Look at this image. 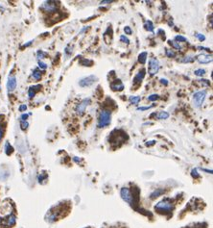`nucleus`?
I'll use <instances>...</instances> for the list:
<instances>
[{
    "mask_svg": "<svg viewBox=\"0 0 213 228\" xmlns=\"http://www.w3.org/2000/svg\"><path fill=\"white\" fill-rule=\"evenodd\" d=\"M111 121V113L109 110H102L98 120V127L103 128L108 126Z\"/></svg>",
    "mask_w": 213,
    "mask_h": 228,
    "instance_id": "obj_1",
    "label": "nucleus"
},
{
    "mask_svg": "<svg viewBox=\"0 0 213 228\" xmlns=\"http://www.w3.org/2000/svg\"><path fill=\"white\" fill-rule=\"evenodd\" d=\"M155 209L157 210V212H171L174 209V205H173L172 201L168 198L163 199L155 206Z\"/></svg>",
    "mask_w": 213,
    "mask_h": 228,
    "instance_id": "obj_2",
    "label": "nucleus"
},
{
    "mask_svg": "<svg viewBox=\"0 0 213 228\" xmlns=\"http://www.w3.org/2000/svg\"><path fill=\"white\" fill-rule=\"evenodd\" d=\"M205 96H206V90H199V92L193 94V103H194V106L197 108L201 107L205 99Z\"/></svg>",
    "mask_w": 213,
    "mask_h": 228,
    "instance_id": "obj_3",
    "label": "nucleus"
},
{
    "mask_svg": "<svg viewBox=\"0 0 213 228\" xmlns=\"http://www.w3.org/2000/svg\"><path fill=\"white\" fill-rule=\"evenodd\" d=\"M120 195L124 201H126V202L129 203L130 205H134V203H135L134 197H132L131 191L128 188H126V187L122 188L121 191H120Z\"/></svg>",
    "mask_w": 213,
    "mask_h": 228,
    "instance_id": "obj_4",
    "label": "nucleus"
},
{
    "mask_svg": "<svg viewBox=\"0 0 213 228\" xmlns=\"http://www.w3.org/2000/svg\"><path fill=\"white\" fill-rule=\"evenodd\" d=\"M159 69V63L157 61V59L156 58H152V59L149 61V70L148 72L151 76L155 75L158 72Z\"/></svg>",
    "mask_w": 213,
    "mask_h": 228,
    "instance_id": "obj_5",
    "label": "nucleus"
},
{
    "mask_svg": "<svg viewBox=\"0 0 213 228\" xmlns=\"http://www.w3.org/2000/svg\"><path fill=\"white\" fill-rule=\"evenodd\" d=\"M90 99L89 98H85L81 103H79L78 105L76 106V108H75V111H76V113L79 115V116H82L84 113H85V109H86V107H88L89 104H90Z\"/></svg>",
    "mask_w": 213,
    "mask_h": 228,
    "instance_id": "obj_6",
    "label": "nucleus"
},
{
    "mask_svg": "<svg viewBox=\"0 0 213 228\" xmlns=\"http://www.w3.org/2000/svg\"><path fill=\"white\" fill-rule=\"evenodd\" d=\"M96 81H97V77L94 75H90V76H88L85 78H83V79L79 82V85L81 87H89Z\"/></svg>",
    "mask_w": 213,
    "mask_h": 228,
    "instance_id": "obj_7",
    "label": "nucleus"
},
{
    "mask_svg": "<svg viewBox=\"0 0 213 228\" xmlns=\"http://www.w3.org/2000/svg\"><path fill=\"white\" fill-rule=\"evenodd\" d=\"M56 2L54 1H46L42 4V8L45 11V12H48V13H53L56 11Z\"/></svg>",
    "mask_w": 213,
    "mask_h": 228,
    "instance_id": "obj_8",
    "label": "nucleus"
},
{
    "mask_svg": "<svg viewBox=\"0 0 213 228\" xmlns=\"http://www.w3.org/2000/svg\"><path fill=\"white\" fill-rule=\"evenodd\" d=\"M16 88V79L15 76H10L8 82H7V89L8 92L11 93L13 90H15V89Z\"/></svg>",
    "mask_w": 213,
    "mask_h": 228,
    "instance_id": "obj_9",
    "label": "nucleus"
},
{
    "mask_svg": "<svg viewBox=\"0 0 213 228\" xmlns=\"http://www.w3.org/2000/svg\"><path fill=\"white\" fill-rule=\"evenodd\" d=\"M197 60L199 63L201 64H209L212 62V56L205 55V54H201L197 56Z\"/></svg>",
    "mask_w": 213,
    "mask_h": 228,
    "instance_id": "obj_10",
    "label": "nucleus"
},
{
    "mask_svg": "<svg viewBox=\"0 0 213 228\" xmlns=\"http://www.w3.org/2000/svg\"><path fill=\"white\" fill-rule=\"evenodd\" d=\"M145 76V69H142L141 71H139V72L135 76L134 78V84L136 85V84H140L143 80V78Z\"/></svg>",
    "mask_w": 213,
    "mask_h": 228,
    "instance_id": "obj_11",
    "label": "nucleus"
},
{
    "mask_svg": "<svg viewBox=\"0 0 213 228\" xmlns=\"http://www.w3.org/2000/svg\"><path fill=\"white\" fill-rule=\"evenodd\" d=\"M16 219L15 215H11V216H9L7 218V220H6V222L4 223V225L7 226V227H12V226H14L16 224Z\"/></svg>",
    "mask_w": 213,
    "mask_h": 228,
    "instance_id": "obj_12",
    "label": "nucleus"
},
{
    "mask_svg": "<svg viewBox=\"0 0 213 228\" xmlns=\"http://www.w3.org/2000/svg\"><path fill=\"white\" fill-rule=\"evenodd\" d=\"M41 85H38V86H33V87H30L29 88V90H28V95H29V98H33V97L35 96L37 90H38L39 89H41Z\"/></svg>",
    "mask_w": 213,
    "mask_h": 228,
    "instance_id": "obj_13",
    "label": "nucleus"
},
{
    "mask_svg": "<svg viewBox=\"0 0 213 228\" xmlns=\"http://www.w3.org/2000/svg\"><path fill=\"white\" fill-rule=\"evenodd\" d=\"M110 87L114 90H117V92H121V90H124V85L121 82H119V81H118V83L117 82L116 83H112L110 85Z\"/></svg>",
    "mask_w": 213,
    "mask_h": 228,
    "instance_id": "obj_14",
    "label": "nucleus"
},
{
    "mask_svg": "<svg viewBox=\"0 0 213 228\" xmlns=\"http://www.w3.org/2000/svg\"><path fill=\"white\" fill-rule=\"evenodd\" d=\"M157 118L158 120H167L169 118V114L167 112H165V111H161V112L157 115Z\"/></svg>",
    "mask_w": 213,
    "mask_h": 228,
    "instance_id": "obj_15",
    "label": "nucleus"
},
{
    "mask_svg": "<svg viewBox=\"0 0 213 228\" xmlns=\"http://www.w3.org/2000/svg\"><path fill=\"white\" fill-rule=\"evenodd\" d=\"M146 60H147V52H142V53L139 54V56H138L139 63L144 64L146 63Z\"/></svg>",
    "mask_w": 213,
    "mask_h": 228,
    "instance_id": "obj_16",
    "label": "nucleus"
},
{
    "mask_svg": "<svg viewBox=\"0 0 213 228\" xmlns=\"http://www.w3.org/2000/svg\"><path fill=\"white\" fill-rule=\"evenodd\" d=\"M163 193H164V191L162 190V189H157V190H156L154 193H151V197H151L152 199L157 198V197H158L161 194H162Z\"/></svg>",
    "mask_w": 213,
    "mask_h": 228,
    "instance_id": "obj_17",
    "label": "nucleus"
},
{
    "mask_svg": "<svg viewBox=\"0 0 213 228\" xmlns=\"http://www.w3.org/2000/svg\"><path fill=\"white\" fill-rule=\"evenodd\" d=\"M32 77L34 78L35 80L38 81V80H39V79L42 78V72H41V71H39L38 69H35V70H34V72L32 73Z\"/></svg>",
    "mask_w": 213,
    "mask_h": 228,
    "instance_id": "obj_18",
    "label": "nucleus"
},
{
    "mask_svg": "<svg viewBox=\"0 0 213 228\" xmlns=\"http://www.w3.org/2000/svg\"><path fill=\"white\" fill-rule=\"evenodd\" d=\"M144 26H145V29L147 30V31H149V32H153V31H154V25H153V22L151 20L146 21V23H145Z\"/></svg>",
    "mask_w": 213,
    "mask_h": 228,
    "instance_id": "obj_19",
    "label": "nucleus"
},
{
    "mask_svg": "<svg viewBox=\"0 0 213 228\" xmlns=\"http://www.w3.org/2000/svg\"><path fill=\"white\" fill-rule=\"evenodd\" d=\"M182 63H192L194 62V57L192 56H186V57H183L182 59L181 60Z\"/></svg>",
    "mask_w": 213,
    "mask_h": 228,
    "instance_id": "obj_20",
    "label": "nucleus"
},
{
    "mask_svg": "<svg viewBox=\"0 0 213 228\" xmlns=\"http://www.w3.org/2000/svg\"><path fill=\"white\" fill-rule=\"evenodd\" d=\"M141 97L140 96H131L130 97V101L132 104H137L139 101H140Z\"/></svg>",
    "mask_w": 213,
    "mask_h": 228,
    "instance_id": "obj_21",
    "label": "nucleus"
},
{
    "mask_svg": "<svg viewBox=\"0 0 213 228\" xmlns=\"http://www.w3.org/2000/svg\"><path fill=\"white\" fill-rule=\"evenodd\" d=\"M5 152H6V154H8V155H10L13 152V147L11 146V145L9 144V142H6V145H5Z\"/></svg>",
    "mask_w": 213,
    "mask_h": 228,
    "instance_id": "obj_22",
    "label": "nucleus"
},
{
    "mask_svg": "<svg viewBox=\"0 0 213 228\" xmlns=\"http://www.w3.org/2000/svg\"><path fill=\"white\" fill-rule=\"evenodd\" d=\"M175 42H187V39H186L185 37H183V36H181V35H179V36H176L175 37Z\"/></svg>",
    "mask_w": 213,
    "mask_h": 228,
    "instance_id": "obj_23",
    "label": "nucleus"
},
{
    "mask_svg": "<svg viewBox=\"0 0 213 228\" xmlns=\"http://www.w3.org/2000/svg\"><path fill=\"white\" fill-rule=\"evenodd\" d=\"M169 42V44L170 45H172V46L173 47H174V48H176V49H178V50H181V45H179L177 42H175V41H169L168 42Z\"/></svg>",
    "mask_w": 213,
    "mask_h": 228,
    "instance_id": "obj_24",
    "label": "nucleus"
},
{
    "mask_svg": "<svg viewBox=\"0 0 213 228\" xmlns=\"http://www.w3.org/2000/svg\"><path fill=\"white\" fill-rule=\"evenodd\" d=\"M194 73H195V75H197V76H204V75L205 74V70H204V69H202V68H199V69H196V70L194 71Z\"/></svg>",
    "mask_w": 213,
    "mask_h": 228,
    "instance_id": "obj_25",
    "label": "nucleus"
},
{
    "mask_svg": "<svg viewBox=\"0 0 213 228\" xmlns=\"http://www.w3.org/2000/svg\"><path fill=\"white\" fill-rule=\"evenodd\" d=\"M165 53H166V56L167 57H169V58H173V57H175V52L174 51H172L171 49H166L165 50Z\"/></svg>",
    "mask_w": 213,
    "mask_h": 228,
    "instance_id": "obj_26",
    "label": "nucleus"
},
{
    "mask_svg": "<svg viewBox=\"0 0 213 228\" xmlns=\"http://www.w3.org/2000/svg\"><path fill=\"white\" fill-rule=\"evenodd\" d=\"M80 64H83V66H91L92 62L86 59H82V61H80Z\"/></svg>",
    "mask_w": 213,
    "mask_h": 228,
    "instance_id": "obj_27",
    "label": "nucleus"
},
{
    "mask_svg": "<svg viewBox=\"0 0 213 228\" xmlns=\"http://www.w3.org/2000/svg\"><path fill=\"white\" fill-rule=\"evenodd\" d=\"M159 98V96L157 94H151L150 96H148V100L149 101H156Z\"/></svg>",
    "mask_w": 213,
    "mask_h": 228,
    "instance_id": "obj_28",
    "label": "nucleus"
},
{
    "mask_svg": "<svg viewBox=\"0 0 213 228\" xmlns=\"http://www.w3.org/2000/svg\"><path fill=\"white\" fill-rule=\"evenodd\" d=\"M120 41L122 42H125L126 44H129L130 43V40L129 39L126 37L125 35H122V36H120Z\"/></svg>",
    "mask_w": 213,
    "mask_h": 228,
    "instance_id": "obj_29",
    "label": "nucleus"
},
{
    "mask_svg": "<svg viewBox=\"0 0 213 228\" xmlns=\"http://www.w3.org/2000/svg\"><path fill=\"white\" fill-rule=\"evenodd\" d=\"M124 32H125V34H127V35H132V31L130 26H125V27H124Z\"/></svg>",
    "mask_w": 213,
    "mask_h": 228,
    "instance_id": "obj_30",
    "label": "nucleus"
},
{
    "mask_svg": "<svg viewBox=\"0 0 213 228\" xmlns=\"http://www.w3.org/2000/svg\"><path fill=\"white\" fill-rule=\"evenodd\" d=\"M20 125H21V129L25 130V129H27V127L29 126V123L26 121V120H21Z\"/></svg>",
    "mask_w": 213,
    "mask_h": 228,
    "instance_id": "obj_31",
    "label": "nucleus"
},
{
    "mask_svg": "<svg viewBox=\"0 0 213 228\" xmlns=\"http://www.w3.org/2000/svg\"><path fill=\"white\" fill-rule=\"evenodd\" d=\"M45 56H46V53H44L43 51H42V50L38 51V59H43V58H45Z\"/></svg>",
    "mask_w": 213,
    "mask_h": 228,
    "instance_id": "obj_32",
    "label": "nucleus"
},
{
    "mask_svg": "<svg viewBox=\"0 0 213 228\" xmlns=\"http://www.w3.org/2000/svg\"><path fill=\"white\" fill-rule=\"evenodd\" d=\"M38 67L41 68H42V69H46V68H47V64H46L45 63H43V62H42V61H38Z\"/></svg>",
    "mask_w": 213,
    "mask_h": 228,
    "instance_id": "obj_33",
    "label": "nucleus"
},
{
    "mask_svg": "<svg viewBox=\"0 0 213 228\" xmlns=\"http://www.w3.org/2000/svg\"><path fill=\"white\" fill-rule=\"evenodd\" d=\"M196 38H198L201 42H204V41L205 40V37H204V35H202V34H200V33L196 34Z\"/></svg>",
    "mask_w": 213,
    "mask_h": 228,
    "instance_id": "obj_34",
    "label": "nucleus"
},
{
    "mask_svg": "<svg viewBox=\"0 0 213 228\" xmlns=\"http://www.w3.org/2000/svg\"><path fill=\"white\" fill-rule=\"evenodd\" d=\"M192 176L195 177V178H198L199 177V173L197 172V169H192Z\"/></svg>",
    "mask_w": 213,
    "mask_h": 228,
    "instance_id": "obj_35",
    "label": "nucleus"
},
{
    "mask_svg": "<svg viewBox=\"0 0 213 228\" xmlns=\"http://www.w3.org/2000/svg\"><path fill=\"white\" fill-rule=\"evenodd\" d=\"M153 106H146V107H138L137 108V111H146V110H149L151 109Z\"/></svg>",
    "mask_w": 213,
    "mask_h": 228,
    "instance_id": "obj_36",
    "label": "nucleus"
},
{
    "mask_svg": "<svg viewBox=\"0 0 213 228\" xmlns=\"http://www.w3.org/2000/svg\"><path fill=\"white\" fill-rule=\"evenodd\" d=\"M26 109H27V106H26V105H20V106H19V111H20V112L26 111Z\"/></svg>",
    "mask_w": 213,
    "mask_h": 228,
    "instance_id": "obj_37",
    "label": "nucleus"
},
{
    "mask_svg": "<svg viewBox=\"0 0 213 228\" xmlns=\"http://www.w3.org/2000/svg\"><path fill=\"white\" fill-rule=\"evenodd\" d=\"M112 2H114V0H103V1H101V4H108Z\"/></svg>",
    "mask_w": 213,
    "mask_h": 228,
    "instance_id": "obj_38",
    "label": "nucleus"
},
{
    "mask_svg": "<svg viewBox=\"0 0 213 228\" xmlns=\"http://www.w3.org/2000/svg\"><path fill=\"white\" fill-rule=\"evenodd\" d=\"M155 144H156V141H150L149 142H146V145H147V146H151V145H155Z\"/></svg>",
    "mask_w": 213,
    "mask_h": 228,
    "instance_id": "obj_39",
    "label": "nucleus"
},
{
    "mask_svg": "<svg viewBox=\"0 0 213 228\" xmlns=\"http://www.w3.org/2000/svg\"><path fill=\"white\" fill-rule=\"evenodd\" d=\"M28 114H24V115H22L21 116V120H27V118H28Z\"/></svg>",
    "mask_w": 213,
    "mask_h": 228,
    "instance_id": "obj_40",
    "label": "nucleus"
},
{
    "mask_svg": "<svg viewBox=\"0 0 213 228\" xmlns=\"http://www.w3.org/2000/svg\"><path fill=\"white\" fill-rule=\"evenodd\" d=\"M199 49H201V50H205V51H210V49L209 48H206V47H201V46H200V47H198Z\"/></svg>",
    "mask_w": 213,
    "mask_h": 228,
    "instance_id": "obj_41",
    "label": "nucleus"
},
{
    "mask_svg": "<svg viewBox=\"0 0 213 228\" xmlns=\"http://www.w3.org/2000/svg\"><path fill=\"white\" fill-rule=\"evenodd\" d=\"M161 83H162V84H164L165 86H167V85H168V82L166 81V79H163V78H162V79H161Z\"/></svg>",
    "mask_w": 213,
    "mask_h": 228,
    "instance_id": "obj_42",
    "label": "nucleus"
},
{
    "mask_svg": "<svg viewBox=\"0 0 213 228\" xmlns=\"http://www.w3.org/2000/svg\"><path fill=\"white\" fill-rule=\"evenodd\" d=\"M33 42V41H31V42H27V43H26V44H24L23 45V47H27V46H29V45L31 44Z\"/></svg>",
    "mask_w": 213,
    "mask_h": 228,
    "instance_id": "obj_43",
    "label": "nucleus"
},
{
    "mask_svg": "<svg viewBox=\"0 0 213 228\" xmlns=\"http://www.w3.org/2000/svg\"><path fill=\"white\" fill-rule=\"evenodd\" d=\"M2 136H3V131H2V129L0 128V140H1V138H2Z\"/></svg>",
    "mask_w": 213,
    "mask_h": 228,
    "instance_id": "obj_44",
    "label": "nucleus"
}]
</instances>
